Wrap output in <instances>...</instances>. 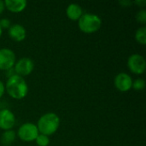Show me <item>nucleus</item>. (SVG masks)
Returning a JSON list of instances; mask_svg holds the SVG:
<instances>
[{
	"mask_svg": "<svg viewBox=\"0 0 146 146\" xmlns=\"http://www.w3.org/2000/svg\"><path fill=\"white\" fill-rule=\"evenodd\" d=\"M80 29L85 33H92L97 32L102 25L100 17L94 14H84L78 20Z\"/></svg>",
	"mask_w": 146,
	"mask_h": 146,
	"instance_id": "nucleus-3",
	"label": "nucleus"
},
{
	"mask_svg": "<svg viewBox=\"0 0 146 146\" xmlns=\"http://www.w3.org/2000/svg\"><path fill=\"white\" fill-rule=\"evenodd\" d=\"M15 139V133L13 130L5 131L1 137V143L5 146L10 145Z\"/></svg>",
	"mask_w": 146,
	"mask_h": 146,
	"instance_id": "nucleus-13",
	"label": "nucleus"
},
{
	"mask_svg": "<svg viewBox=\"0 0 146 146\" xmlns=\"http://www.w3.org/2000/svg\"><path fill=\"white\" fill-rule=\"evenodd\" d=\"M10 26H11V22H10V21H9V19L3 18V19H2V20H0V27H1L2 29H3V28H4V29L9 28Z\"/></svg>",
	"mask_w": 146,
	"mask_h": 146,
	"instance_id": "nucleus-18",
	"label": "nucleus"
},
{
	"mask_svg": "<svg viewBox=\"0 0 146 146\" xmlns=\"http://www.w3.org/2000/svg\"><path fill=\"white\" fill-rule=\"evenodd\" d=\"M5 90L11 98L15 99H22L27 95L28 86L23 77L14 74L8 79Z\"/></svg>",
	"mask_w": 146,
	"mask_h": 146,
	"instance_id": "nucleus-1",
	"label": "nucleus"
},
{
	"mask_svg": "<svg viewBox=\"0 0 146 146\" xmlns=\"http://www.w3.org/2000/svg\"><path fill=\"white\" fill-rule=\"evenodd\" d=\"M34 68V63L32 59L27 57H23L18 60L15 63V74L21 77L30 74Z\"/></svg>",
	"mask_w": 146,
	"mask_h": 146,
	"instance_id": "nucleus-6",
	"label": "nucleus"
},
{
	"mask_svg": "<svg viewBox=\"0 0 146 146\" xmlns=\"http://www.w3.org/2000/svg\"><path fill=\"white\" fill-rule=\"evenodd\" d=\"M39 133L35 124L31 122L24 123L18 129V137L26 142L33 141L37 139Z\"/></svg>",
	"mask_w": 146,
	"mask_h": 146,
	"instance_id": "nucleus-4",
	"label": "nucleus"
},
{
	"mask_svg": "<svg viewBox=\"0 0 146 146\" xmlns=\"http://www.w3.org/2000/svg\"><path fill=\"white\" fill-rule=\"evenodd\" d=\"M60 125V119L55 113H47L43 115L36 125L38 133L49 136L55 133Z\"/></svg>",
	"mask_w": 146,
	"mask_h": 146,
	"instance_id": "nucleus-2",
	"label": "nucleus"
},
{
	"mask_svg": "<svg viewBox=\"0 0 146 146\" xmlns=\"http://www.w3.org/2000/svg\"><path fill=\"white\" fill-rule=\"evenodd\" d=\"M15 55L13 50L3 48L0 50V70H9L15 66Z\"/></svg>",
	"mask_w": 146,
	"mask_h": 146,
	"instance_id": "nucleus-7",
	"label": "nucleus"
},
{
	"mask_svg": "<svg viewBox=\"0 0 146 146\" xmlns=\"http://www.w3.org/2000/svg\"><path fill=\"white\" fill-rule=\"evenodd\" d=\"M2 32H3V29H2L1 27H0V37H1V35H2Z\"/></svg>",
	"mask_w": 146,
	"mask_h": 146,
	"instance_id": "nucleus-23",
	"label": "nucleus"
},
{
	"mask_svg": "<svg viewBox=\"0 0 146 146\" xmlns=\"http://www.w3.org/2000/svg\"><path fill=\"white\" fill-rule=\"evenodd\" d=\"M36 143L38 146H48L50 144V139L48 136L44 134H38L37 139H35Z\"/></svg>",
	"mask_w": 146,
	"mask_h": 146,
	"instance_id": "nucleus-15",
	"label": "nucleus"
},
{
	"mask_svg": "<svg viewBox=\"0 0 146 146\" xmlns=\"http://www.w3.org/2000/svg\"><path fill=\"white\" fill-rule=\"evenodd\" d=\"M4 8H5L4 2H3V1H1V0H0V15H1V13L3 11Z\"/></svg>",
	"mask_w": 146,
	"mask_h": 146,
	"instance_id": "nucleus-22",
	"label": "nucleus"
},
{
	"mask_svg": "<svg viewBox=\"0 0 146 146\" xmlns=\"http://www.w3.org/2000/svg\"><path fill=\"white\" fill-rule=\"evenodd\" d=\"M136 19L139 23L145 24L146 23V10L145 9H141L139 10L137 15H136Z\"/></svg>",
	"mask_w": 146,
	"mask_h": 146,
	"instance_id": "nucleus-17",
	"label": "nucleus"
},
{
	"mask_svg": "<svg viewBox=\"0 0 146 146\" xmlns=\"http://www.w3.org/2000/svg\"><path fill=\"white\" fill-rule=\"evenodd\" d=\"M119 3L122 7H128V6H130L133 3V2L130 1V0H121V1H119Z\"/></svg>",
	"mask_w": 146,
	"mask_h": 146,
	"instance_id": "nucleus-19",
	"label": "nucleus"
},
{
	"mask_svg": "<svg viewBox=\"0 0 146 146\" xmlns=\"http://www.w3.org/2000/svg\"><path fill=\"white\" fill-rule=\"evenodd\" d=\"M133 86V80L126 73H120L115 78V86L120 92H128Z\"/></svg>",
	"mask_w": 146,
	"mask_h": 146,
	"instance_id": "nucleus-8",
	"label": "nucleus"
},
{
	"mask_svg": "<svg viewBox=\"0 0 146 146\" xmlns=\"http://www.w3.org/2000/svg\"><path fill=\"white\" fill-rule=\"evenodd\" d=\"M5 7L11 12L18 13L22 11L27 6L26 0H6L4 1Z\"/></svg>",
	"mask_w": 146,
	"mask_h": 146,
	"instance_id": "nucleus-11",
	"label": "nucleus"
},
{
	"mask_svg": "<svg viewBox=\"0 0 146 146\" xmlns=\"http://www.w3.org/2000/svg\"><path fill=\"white\" fill-rule=\"evenodd\" d=\"M67 15L72 21L79 20L83 15L81 7L77 3H71L67 8Z\"/></svg>",
	"mask_w": 146,
	"mask_h": 146,
	"instance_id": "nucleus-12",
	"label": "nucleus"
},
{
	"mask_svg": "<svg viewBox=\"0 0 146 146\" xmlns=\"http://www.w3.org/2000/svg\"><path fill=\"white\" fill-rule=\"evenodd\" d=\"M9 36L16 42H21L26 38V29L20 24L11 25L9 28Z\"/></svg>",
	"mask_w": 146,
	"mask_h": 146,
	"instance_id": "nucleus-10",
	"label": "nucleus"
},
{
	"mask_svg": "<svg viewBox=\"0 0 146 146\" xmlns=\"http://www.w3.org/2000/svg\"><path fill=\"white\" fill-rule=\"evenodd\" d=\"M132 87L135 91H142L145 87V81L143 79H137L134 81H133Z\"/></svg>",
	"mask_w": 146,
	"mask_h": 146,
	"instance_id": "nucleus-16",
	"label": "nucleus"
},
{
	"mask_svg": "<svg viewBox=\"0 0 146 146\" xmlns=\"http://www.w3.org/2000/svg\"><path fill=\"white\" fill-rule=\"evenodd\" d=\"M135 38L136 40L141 44H146V27H139L135 33Z\"/></svg>",
	"mask_w": 146,
	"mask_h": 146,
	"instance_id": "nucleus-14",
	"label": "nucleus"
},
{
	"mask_svg": "<svg viewBox=\"0 0 146 146\" xmlns=\"http://www.w3.org/2000/svg\"><path fill=\"white\" fill-rule=\"evenodd\" d=\"M134 3H135L136 4H138L139 6H140V7H143V6H145L146 4L145 0H136Z\"/></svg>",
	"mask_w": 146,
	"mask_h": 146,
	"instance_id": "nucleus-21",
	"label": "nucleus"
},
{
	"mask_svg": "<svg viewBox=\"0 0 146 146\" xmlns=\"http://www.w3.org/2000/svg\"><path fill=\"white\" fill-rule=\"evenodd\" d=\"M127 66L131 72L135 74H141L145 72L146 62L145 58L139 54H133L127 60Z\"/></svg>",
	"mask_w": 146,
	"mask_h": 146,
	"instance_id": "nucleus-5",
	"label": "nucleus"
},
{
	"mask_svg": "<svg viewBox=\"0 0 146 146\" xmlns=\"http://www.w3.org/2000/svg\"><path fill=\"white\" fill-rule=\"evenodd\" d=\"M4 91H5V87H4V85L3 83L0 80V98H2V96L3 95L4 93Z\"/></svg>",
	"mask_w": 146,
	"mask_h": 146,
	"instance_id": "nucleus-20",
	"label": "nucleus"
},
{
	"mask_svg": "<svg viewBox=\"0 0 146 146\" xmlns=\"http://www.w3.org/2000/svg\"><path fill=\"white\" fill-rule=\"evenodd\" d=\"M15 117L9 110H2L0 111V128L3 130H11L15 126Z\"/></svg>",
	"mask_w": 146,
	"mask_h": 146,
	"instance_id": "nucleus-9",
	"label": "nucleus"
}]
</instances>
